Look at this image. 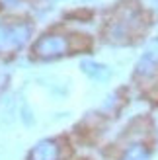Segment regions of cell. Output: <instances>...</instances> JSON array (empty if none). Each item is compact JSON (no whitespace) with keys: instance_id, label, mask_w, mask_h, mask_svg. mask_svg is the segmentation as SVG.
<instances>
[{"instance_id":"cell-1","label":"cell","mask_w":158,"mask_h":160,"mask_svg":"<svg viewBox=\"0 0 158 160\" xmlns=\"http://www.w3.org/2000/svg\"><path fill=\"white\" fill-rule=\"evenodd\" d=\"M143 26V16L137 6H125L119 10V14L107 23L106 37L111 43H127L131 37L135 35V31Z\"/></svg>"},{"instance_id":"cell-2","label":"cell","mask_w":158,"mask_h":160,"mask_svg":"<svg viewBox=\"0 0 158 160\" xmlns=\"http://www.w3.org/2000/svg\"><path fill=\"white\" fill-rule=\"evenodd\" d=\"M31 28L26 22H2L0 23V53H12L23 47L29 39Z\"/></svg>"},{"instance_id":"cell-3","label":"cell","mask_w":158,"mask_h":160,"mask_svg":"<svg viewBox=\"0 0 158 160\" xmlns=\"http://www.w3.org/2000/svg\"><path fill=\"white\" fill-rule=\"evenodd\" d=\"M68 51H70V47H68V37L59 35V33L43 35V37L33 45L35 57L45 59V61L59 59V57H62V55H67Z\"/></svg>"},{"instance_id":"cell-4","label":"cell","mask_w":158,"mask_h":160,"mask_svg":"<svg viewBox=\"0 0 158 160\" xmlns=\"http://www.w3.org/2000/svg\"><path fill=\"white\" fill-rule=\"evenodd\" d=\"M156 74H158V37L148 41V45L145 47V51L137 62V76L139 78L151 80Z\"/></svg>"},{"instance_id":"cell-5","label":"cell","mask_w":158,"mask_h":160,"mask_svg":"<svg viewBox=\"0 0 158 160\" xmlns=\"http://www.w3.org/2000/svg\"><path fill=\"white\" fill-rule=\"evenodd\" d=\"M29 160H61V147L57 141L45 139L31 148Z\"/></svg>"},{"instance_id":"cell-6","label":"cell","mask_w":158,"mask_h":160,"mask_svg":"<svg viewBox=\"0 0 158 160\" xmlns=\"http://www.w3.org/2000/svg\"><path fill=\"white\" fill-rule=\"evenodd\" d=\"M82 72L86 76H90L92 80H98V82H106V80H109V76H111V68L101 65V62H96V61H82Z\"/></svg>"},{"instance_id":"cell-7","label":"cell","mask_w":158,"mask_h":160,"mask_svg":"<svg viewBox=\"0 0 158 160\" xmlns=\"http://www.w3.org/2000/svg\"><path fill=\"white\" fill-rule=\"evenodd\" d=\"M151 158V150L146 148L143 142H133L123 150V154L119 160H148Z\"/></svg>"},{"instance_id":"cell-8","label":"cell","mask_w":158,"mask_h":160,"mask_svg":"<svg viewBox=\"0 0 158 160\" xmlns=\"http://www.w3.org/2000/svg\"><path fill=\"white\" fill-rule=\"evenodd\" d=\"M68 47L72 51L88 49V47H90V39L86 37V35H72V37H68Z\"/></svg>"},{"instance_id":"cell-9","label":"cell","mask_w":158,"mask_h":160,"mask_svg":"<svg viewBox=\"0 0 158 160\" xmlns=\"http://www.w3.org/2000/svg\"><path fill=\"white\" fill-rule=\"evenodd\" d=\"M14 2H16V0H0V8H2V6H10Z\"/></svg>"}]
</instances>
